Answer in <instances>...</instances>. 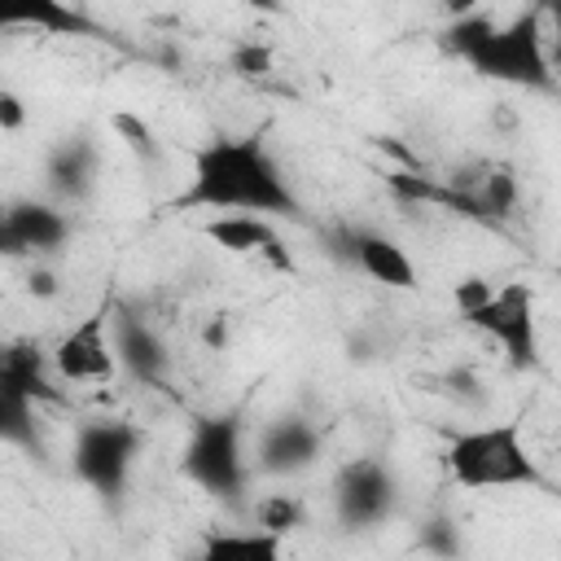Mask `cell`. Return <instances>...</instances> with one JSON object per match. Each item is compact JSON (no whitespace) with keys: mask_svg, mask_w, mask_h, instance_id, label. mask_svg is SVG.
Returning a JSON list of instances; mask_svg holds the SVG:
<instances>
[{"mask_svg":"<svg viewBox=\"0 0 561 561\" xmlns=\"http://www.w3.org/2000/svg\"><path fill=\"white\" fill-rule=\"evenodd\" d=\"M193 561H285V539L272 530H215Z\"/></svg>","mask_w":561,"mask_h":561,"instance_id":"cell-16","label":"cell"},{"mask_svg":"<svg viewBox=\"0 0 561 561\" xmlns=\"http://www.w3.org/2000/svg\"><path fill=\"white\" fill-rule=\"evenodd\" d=\"M22 123H26V105H22V96L9 92V88H0V131H18Z\"/></svg>","mask_w":561,"mask_h":561,"instance_id":"cell-23","label":"cell"},{"mask_svg":"<svg viewBox=\"0 0 561 561\" xmlns=\"http://www.w3.org/2000/svg\"><path fill=\"white\" fill-rule=\"evenodd\" d=\"M53 359L48 351H39V342L31 337H13L0 346V386L31 399V403H53L57 386H53Z\"/></svg>","mask_w":561,"mask_h":561,"instance_id":"cell-14","label":"cell"},{"mask_svg":"<svg viewBox=\"0 0 561 561\" xmlns=\"http://www.w3.org/2000/svg\"><path fill=\"white\" fill-rule=\"evenodd\" d=\"M302 517H307V508H302V500H294V495H285V491H276V495H267L263 504H259V530H272V535H289L294 526H302Z\"/></svg>","mask_w":561,"mask_h":561,"instance_id":"cell-19","label":"cell"},{"mask_svg":"<svg viewBox=\"0 0 561 561\" xmlns=\"http://www.w3.org/2000/svg\"><path fill=\"white\" fill-rule=\"evenodd\" d=\"M421 543H425L430 552H438V557H456V552H460V535H456V526H451L447 517L430 522V526L421 530Z\"/></svg>","mask_w":561,"mask_h":561,"instance_id":"cell-22","label":"cell"},{"mask_svg":"<svg viewBox=\"0 0 561 561\" xmlns=\"http://www.w3.org/2000/svg\"><path fill=\"white\" fill-rule=\"evenodd\" d=\"M0 443L9 447H26L39 451V421H35V403L4 390L0 386Z\"/></svg>","mask_w":561,"mask_h":561,"instance_id":"cell-18","label":"cell"},{"mask_svg":"<svg viewBox=\"0 0 561 561\" xmlns=\"http://www.w3.org/2000/svg\"><path fill=\"white\" fill-rule=\"evenodd\" d=\"M171 210H219V215H280L298 219L302 202L267 149L263 131H237V136H210L193 149L188 184L171 197Z\"/></svg>","mask_w":561,"mask_h":561,"instance_id":"cell-1","label":"cell"},{"mask_svg":"<svg viewBox=\"0 0 561 561\" xmlns=\"http://www.w3.org/2000/svg\"><path fill=\"white\" fill-rule=\"evenodd\" d=\"M140 447H145V434H140L131 421H118V416H88V421H79V430H75L70 469H75V478H79L92 495L118 504L123 491H127V482H131V469H136V460H140Z\"/></svg>","mask_w":561,"mask_h":561,"instance_id":"cell-5","label":"cell"},{"mask_svg":"<svg viewBox=\"0 0 561 561\" xmlns=\"http://www.w3.org/2000/svg\"><path fill=\"white\" fill-rule=\"evenodd\" d=\"M114 127L123 131L127 149L140 153V162H158V158H162V145H158V136H153V127H149L145 118H136V114H114Z\"/></svg>","mask_w":561,"mask_h":561,"instance_id":"cell-20","label":"cell"},{"mask_svg":"<svg viewBox=\"0 0 561 561\" xmlns=\"http://www.w3.org/2000/svg\"><path fill=\"white\" fill-rule=\"evenodd\" d=\"M70 241V215L22 197L0 206V254L4 259H31V254H57Z\"/></svg>","mask_w":561,"mask_h":561,"instance_id":"cell-10","label":"cell"},{"mask_svg":"<svg viewBox=\"0 0 561 561\" xmlns=\"http://www.w3.org/2000/svg\"><path fill=\"white\" fill-rule=\"evenodd\" d=\"M26 294H31V298H53V294H57V276H53L48 267H31Z\"/></svg>","mask_w":561,"mask_h":561,"instance_id":"cell-24","label":"cell"},{"mask_svg":"<svg viewBox=\"0 0 561 561\" xmlns=\"http://www.w3.org/2000/svg\"><path fill=\"white\" fill-rule=\"evenodd\" d=\"M206 237L228 254H263L272 267L294 272V254L285 250L280 232L259 215H215L206 224Z\"/></svg>","mask_w":561,"mask_h":561,"instance_id":"cell-13","label":"cell"},{"mask_svg":"<svg viewBox=\"0 0 561 561\" xmlns=\"http://www.w3.org/2000/svg\"><path fill=\"white\" fill-rule=\"evenodd\" d=\"M329 250L346 267L364 272L368 280H377L386 289H416V263H412V254L394 237H386L377 228H351V224H342V228L329 232Z\"/></svg>","mask_w":561,"mask_h":561,"instance_id":"cell-9","label":"cell"},{"mask_svg":"<svg viewBox=\"0 0 561 561\" xmlns=\"http://www.w3.org/2000/svg\"><path fill=\"white\" fill-rule=\"evenodd\" d=\"M184 478L197 482L215 500H237L245 491V412H202L193 416L188 443H184Z\"/></svg>","mask_w":561,"mask_h":561,"instance_id":"cell-4","label":"cell"},{"mask_svg":"<svg viewBox=\"0 0 561 561\" xmlns=\"http://www.w3.org/2000/svg\"><path fill=\"white\" fill-rule=\"evenodd\" d=\"M110 346H114L118 373L136 377L140 386H167V377H171V351H167L162 333L140 311L114 307V316H110Z\"/></svg>","mask_w":561,"mask_h":561,"instance_id":"cell-11","label":"cell"},{"mask_svg":"<svg viewBox=\"0 0 561 561\" xmlns=\"http://www.w3.org/2000/svg\"><path fill=\"white\" fill-rule=\"evenodd\" d=\"M324 451V434L307 421V416H276L263 425L259 434V469L272 473V478H289V473H302L307 465H316V456Z\"/></svg>","mask_w":561,"mask_h":561,"instance_id":"cell-12","label":"cell"},{"mask_svg":"<svg viewBox=\"0 0 561 561\" xmlns=\"http://www.w3.org/2000/svg\"><path fill=\"white\" fill-rule=\"evenodd\" d=\"M443 465L456 486L465 491H495V486H548L543 469L535 465L517 421H491L451 434Z\"/></svg>","mask_w":561,"mask_h":561,"instance_id":"cell-3","label":"cell"},{"mask_svg":"<svg viewBox=\"0 0 561 561\" xmlns=\"http://www.w3.org/2000/svg\"><path fill=\"white\" fill-rule=\"evenodd\" d=\"M232 70L237 75H267L272 70V48L267 44H237L232 48Z\"/></svg>","mask_w":561,"mask_h":561,"instance_id":"cell-21","label":"cell"},{"mask_svg":"<svg viewBox=\"0 0 561 561\" xmlns=\"http://www.w3.org/2000/svg\"><path fill=\"white\" fill-rule=\"evenodd\" d=\"M0 26H39L48 35H96V26L61 4V0H18V4H0Z\"/></svg>","mask_w":561,"mask_h":561,"instance_id":"cell-17","label":"cell"},{"mask_svg":"<svg viewBox=\"0 0 561 561\" xmlns=\"http://www.w3.org/2000/svg\"><path fill=\"white\" fill-rule=\"evenodd\" d=\"M96 167H101V153L88 136H66L53 145L48 153V188L61 197V202H88L92 188H96Z\"/></svg>","mask_w":561,"mask_h":561,"instance_id":"cell-15","label":"cell"},{"mask_svg":"<svg viewBox=\"0 0 561 561\" xmlns=\"http://www.w3.org/2000/svg\"><path fill=\"white\" fill-rule=\"evenodd\" d=\"M110 316H114V302H96L79 324H70L57 346L48 351L53 359V373L61 381H110L118 373L114 364V346H110Z\"/></svg>","mask_w":561,"mask_h":561,"instance_id":"cell-8","label":"cell"},{"mask_svg":"<svg viewBox=\"0 0 561 561\" xmlns=\"http://www.w3.org/2000/svg\"><path fill=\"white\" fill-rule=\"evenodd\" d=\"M333 517L342 530H373L399 508V478L381 456H351L333 473Z\"/></svg>","mask_w":561,"mask_h":561,"instance_id":"cell-6","label":"cell"},{"mask_svg":"<svg viewBox=\"0 0 561 561\" xmlns=\"http://www.w3.org/2000/svg\"><path fill=\"white\" fill-rule=\"evenodd\" d=\"M539 18H543V9H526L508 26H495L486 13H465L443 31V44L460 61H469L482 79L517 83L530 92H557V75H552L548 48H543Z\"/></svg>","mask_w":561,"mask_h":561,"instance_id":"cell-2","label":"cell"},{"mask_svg":"<svg viewBox=\"0 0 561 561\" xmlns=\"http://www.w3.org/2000/svg\"><path fill=\"white\" fill-rule=\"evenodd\" d=\"M465 324L482 329L486 337H495L504 346V359L522 373H535L539 359V337H535V294L526 285H504L491 289L486 302H478L473 311L460 316Z\"/></svg>","mask_w":561,"mask_h":561,"instance_id":"cell-7","label":"cell"}]
</instances>
